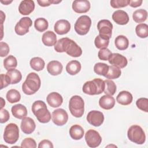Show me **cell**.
Here are the masks:
<instances>
[{
    "mask_svg": "<svg viewBox=\"0 0 148 148\" xmlns=\"http://www.w3.org/2000/svg\"><path fill=\"white\" fill-rule=\"evenodd\" d=\"M41 84L39 76L35 72L29 73L22 84V90L27 95H32L37 92Z\"/></svg>",
    "mask_w": 148,
    "mask_h": 148,
    "instance_id": "cell-1",
    "label": "cell"
},
{
    "mask_svg": "<svg viewBox=\"0 0 148 148\" xmlns=\"http://www.w3.org/2000/svg\"><path fill=\"white\" fill-rule=\"evenodd\" d=\"M32 111L40 123H47L51 120V114L42 101H35L32 105Z\"/></svg>",
    "mask_w": 148,
    "mask_h": 148,
    "instance_id": "cell-2",
    "label": "cell"
},
{
    "mask_svg": "<svg viewBox=\"0 0 148 148\" xmlns=\"http://www.w3.org/2000/svg\"><path fill=\"white\" fill-rule=\"evenodd\" d=\"M105 88V82L101 79L95 78L92 80L86 82L83 86L82 90L86 94L94 95L101 94Z\"/></svg>",
    "mask_w": 148,
    "mask_h": 148,
    "instance_id": "cell-3",
    "label": "cell"
},
{
    "mask_svg": "<svg viewBox=\"0 0 148 148\" xmlns=\"http://www.w3.org/2000/svg\"><path fill=\"white\" fill-rule=\"evenodd\" d=\"M69 109L71 113L75 117H81L84 111V102L79 95L72 97L69 102Z\"/></svg>",
    "mask_w": 148,
    "mask_h": 148,
    "instance_id": "cell-4",
    "label": "cell"
},
{
    "mask_svg": "<svg viewBox=\"0 0 148 148\" xmlns=\"http://www.w3.org/2000/svg\"><path fill=\"white\" fill-rule=\"evenodd\" d=\"M127 136L131 142L138 145L143 144L146 140V135L143 130L138 125H133L129 128Z\"/></svg>",
    "mask_w": 148,
    "mask_h": 148,
    "instance_id": "cell-5",
    "label": "cell"
},
{
    "mask_svg": "<svg viewBox=\"0 0 148 148\" xmlns=\"http://www.w3.org/2000/svg\"><path fill=\"white\" fill-rule=\"evenodd\" d=\"M19 130L18 126L14 123L8 124L4 130L3 139L8 144H14L18 139Z\"/></svg>",
    "mask_w": 148,
    "mask_h": 148,
    "instance_id": "cell-6",
    "label": "cell"
},
{
    "mask_svg": "<svg viewBox=\"0 0 148 148\" xmlns=\"http://www.w3.org/2000/svg\"><path fill=\"white\" fill-rule=\"evenodd\" d=\"M91 25V20L86 15L79 17L75 23V30L80 35H86L90 30Z\"/></svg>",
    "mask_w": 148,
    "mask_h": 148,
    "instance_id": "cell-7",
    "label": "cell"
},
{
    "mask_svg": "<svg viewBox=\"0 0 148 148\" xmlns=\"http://www.w3.org/2000/svg\"><path fill=\"white\" fill-rule=\"evenodd\" d=\"M85 140L89 147L94 148L99 146L102 141V138L97 131L89 130L85 134Z\"/></svg>",
    "mask_w": 148,
    "mask_h": 148,
    "instance_id": "cell-8",
    "label": "cell"
},
{
    "mask_svg": "<svg viewBox=\"0 0 148 148\" xmlns=\"http://www.w3.org/2000/svg\"><path fill=\"white\" fill-rule=\"evenodd\" d=\"M53 122L58 126L65 125L68 120L67 112L63 109H57L54 110L51 114Z\"/></svg>",
    "mask_w": 148,
    "mask_h": 148,
    "instance_id": "cell-9",
    "label": "cell"
},
{
    "mask_svg": "<svg viewBox=\"0 0 148 148\" xmlns=\"http://www.w3.org/2000/svg\"><path fill=\"white\" fill-rule=\"evenodd\" d=\"M32 24V21L29 17H23L16 24L14 28L15 32L18 35H24L28 32L29 28Z\"/></svg>",
    "mask_w": 148,
    "mask_h": 148,
    "instance_id": "cell-10",
    "label": "cell"
},
{
    "mask_svg": "<svg viewBox=\"0 0 148 148\" xmlns=\"http://www.w3.org/2000/svg\"><path fill=\"white\" fill-rule=\"evenodd\" d=\"M86 119L88 123L94 127H99L103 123L104 116L101 112L91 110L87 114Z\"/></svg>",
    "mask_w": 148,
    "mask_h": 148,
    "instance_id": "cell-11",
    "label": "cell"
},
{
    "mask_svg": "<svg viewBox=\"0 0 148 148\" xmlns=\"http://www.w3.org/2000/svg\"><path fill=\"white\" fill-rule=\"evenodd\" d=\"M97 29L99 31V35L106 36L109 39L112 36L113 25L108 20H101L97 24Z\"/></svg>",
    "mask_w": 148,
    "mask_h": 148,
    "instance_id": "cell-12",
    "label": "cell"
},
{
    "mask_svg": "<svg viewBox=\"0 0 148 148\" xmlns=\"http://www.w3.org/2000/svg\"><path fill=\"white\" fill-rule=\"evenodd\" d=\"M108 61L111 65L119 68H123L125 67L128 63L126 57L119 53H112Z\"/></svg>",
    "mask_w": 148,
    "mask_h": 148,
    "instance_id": "cell-13",
    "label": "cell"
},
{
    "mask_svg": "<svg viewBox=\"0 0 148 148\" xmlns=\"http://www.w3.org/2000/svg\"><path fill=\"white\" fill-rule=\"evenodd\" d=\"M72 9L77 13H86L90 9V3L87 0H76L72 3Z\"/></svg>",
    "mask_w": 148,
    "mask_h": 148,
    "instance_id": "cell-14",
    "label": "cell"
},
{
    "mask_svg": "<svg viewBox=\"0 0 148 148\" xmlns=\"http://www.w3.org/2000/svg\"><path fill=\"white\" fill-rule=\"evenodd\" d=\"M20 127L24 134H30L35 130L36 125L32 119L29 117H25L22 119Z\"/></svg>",
    "mask_w": 148,
    "mask_h": 148,
    "instance_id": "cell-15",
    "label": "cell"
},
{
    "mask_svg": "<svg viewBox=\"0 0 148 148\" xmlns=\"http://www.w3.org/2000/svg\"><path fill=\"white\" fill-rule=\"evenodd\" d=\"M54 29L57 34L64 35L70 31L71 24L66 20H59L55 23Z\"/></svg>",
    "mask_w": 148,
    "mask_h": 148,
    "instance_id": "cell-16",
    "label": "cell"
},
{
    "mask_svg": "<svg viewBox=\"0 0 148 148\" xmlns=\"http://www.w3.org/2000/svg\"><path fill=\"white\" fill-rule=\"evenodd\" d=\"M35 9V3L32 0L22 1L18 6V11L21 14L28 15Z\"/></svg>",
    "mask_w": 148,
    "mask_h": 148,
    "instance_id": "cell-17",
    "label": "cell"
},
{
    "mask_svg": "<svg viewBox=\"0 0 148 148\" xmlns=\"http://www.w3.org/2000/svg\"><path fill=\"white\" fill-rule=\"evenodd\" d=\"M113 21L119 25H125L129 21V16L127 12L123 10H117L112 14Z\"/></svg>",
    "mask_w": 148,
    "mask_h": 148,
    "instance_id": "cell-18",
    "label": "cell"
},
{
    "mask_svg": "<svg viewBox=\"0 0 148 148\" xmlns=\"http://www.w3.org/2000/svg\"><path fill=\"white\" fill-rule=\"evenodd\" d=\"M65 52L71 57H78L82 55V50L74 40L71 39L66 48Z\"/></svg>",
    "mask_w": 148,
    "mask_h": 148,
    "instance_id": "cell-19",
    "label": "cell"
},
{
    "mask_svg": "<svg viewBox=\"0 0 148 148\" xmlns=\"http://www.w3.org/2000/svg\"><path fill=\"white\" fill-rule=\"evenodd\" d=\"M48 104L53 108H57L60 106L63 102L62 96L57 92H52L48 94L46 98Z\"/></svg>",
    "mask_w": 148,
    "mask_h": 148,
    "instance_id": "cell-20",
    "label": "cell"
},
{
    "mask_svg": "<svg viewBox=\"0 0 148 148\" xmlns=\"http://www.w3.org/2000/svg\"><path fill=\"white\" fill-rule=\"evenodd\" d=\"M62 65L58 61H51L49 62L47 65V70L48 72L53 75L57 76L60 75L62 71Z\"/></svg>",
    "mask_w": 148,
    "mask_h": 148,
    "instance_id": "cell-21",
    "label": "cell"
},
{
    "mask_svg": "<svg viewBox=\"0 0 148 148\" xmlns=\"http://www.w3.org/2000/svg\"><path fill=\"white\" fill-rule=\"evenodd\" d=\"M99 105L102 109L109 110L114 107L115 105V99L111 95H105L100 98L99 100Z\"/></svg>",
    "mask_w": 148,
    "mask_h": 148,
    "instance_id": "cell-22",
    "label": "cell"
},
{
    "mask_svg": "<svg viewBox=\"0 0 148 148\" xmlns=\"http://www.w3.org/2000/svg\"><path fill=\"white\" fill-rule=\"evenodd\" d=\"M43 43L46 46H53L57 43V36L54 32L48 31L45 32L42 38Z\"/></svg>",
    "mask_w": 148,
    "mask_h": 148,
    "instance_id": "cell-23",
    "label": "cell"
},
{
    "mask_svg": "<svg viewBox=\"0 0 148 148\" xmlns=\"http://www.w3.org/2000/svg\"><path fill=\"white\" fill-rule=\"evenodd\" d=\"M133 99L132 94L127 91H122L116 97L117 102L122 105H128L131 103Z\"/></svg>",
    "mask_w": 148,
    "mask_h": 148,
    "instance_id": "cell-24",
    "label": "cell"
},
{
    "mask_svg": "<svg viewBox=\"0 0 148 148\" xmlns=\"http://www.w3.org/2000/svg\"><path fill=\"white\" fill-rule=\"evenodd\" d=\"M11 110L13 116L18 119H23L27 115V108L22 104H17L13 106Z\"/></svg>",
    "mask_w": 148,
    "mask_h": 148,
    "instance_id": "cell-25",
    "label": "cell"
},
{
    "mask_svg": "<svg viewBox=\"0 0 148 148\" xmlns=\"http://www.w3.org/2000/svg\"><path fill=\"white\" fill-rule=\"evenodd\" d=\"M81 70V64L77 60L69 61L66 66V72L71 75H75L78 73Z\"/></svg>",
    "mask_w": 148,
    "mask_h": 148,
    "instance_id": "cell-26",
    "label": "cell"
},
{
    "mask_svg": "<svg viewBox=\"0 0 148 148\" xmlns=\"http://www.w3.org/2000/svg\"><path fill=\"white\" fill-rule=\"evenodd\" d=\"M69 135L73 139L79 140L84 135V130L79 125H73L69 129Z\"/></svg>",
    "mask_w": 148,
    "mask_h": 148,
    "instance_id": "cell-27",
    "label": "cell"
},
{
    "mask_svg": "<svg viewBox=\"0 0 148 148\" xmlns=\"http://www.w3.org/2000/svg\"><path fill=\"white\" fill-rule=\"evenodd\" d=\"M115 46L120 50L127 49L129 46V41L127 38L124 35H119L114 40Z\"/></svg>",
    "mask_w": 148,
    "mask_h": 148,
    "instance_id": "cell-28",
    "label": "cell"
},
{
    "mask_svg": "<svg viewBox=\"0 0 148 148\" xmlns=\"http://www.w3.org/2000/svg\"><path fill=\"white\" fill-rule=\"evenodd\" d=\"M6 75L10 79V84H12L18 83L22 79V75L21 72L16 69H12L8 71Z\"/></svg>",
    "mask_w": 148,
    "mask_h": 148,
    "instance_id": "cell-29",
    "label": "cell"
},
{
    "mask_svg": "<svg viewBox=\"0 0 148 148\" xmlns=\"http://www.w3.org/2000/svg\"><path fill=\"white\" fill-rule=\"evenodd\" d=\"M147 17V12L146 10L140 9L135 10L132 14V18L135 22L140 23L145 21Z\"/></svg>",
    "mask_w": 148,
    "mask_h": 148,
    "instance_id": "cell-30",
    "label": "cell"
},
{
    "mask_svg": "<svg viewBox=\"0 0 148 148\" xmlns=\"http://www.w3.org/2000/svg\"><path fill=\"white\" fill-rule=\"evenodd\" d=\"M31 68L36 71H40L45 68V63L44 60L40 57H34L29 62Z\"/></svg>",
    "mask_w": 148,
    "mask_h": 148,
    "instance_id": "cell-31",
    "label": "cell"
},
{
    "mask_svg": "<svg viewBox=\"0 0 148 148\" xmlns=\"http://www.w3.org/2000/svg\"><path fill=\"white\" fill-rule=\"evenodd\" d=\"M121 73V72L120 68L113 65H110L109 66L108 72L105 77L109 80L115 79L119 78L120 76Z\"/></svg>",
    "mask_w": 148,
    "mask_h": 148,
    "instance_id": "cell-32",
    "label": "cell"
},
{
    "mask_svg": "<svg viewBox=\"0 0 148 148\" xmlns=\"http://www.w3.org/2000/svg\"><path fill=\"white\" fill-rule=\"evenodd\" d=\"M105 88L103 90L104 93L108 95H113L116 91V86L113 81L112 80L107 79L104 80Z\"/></svg>",
    "mask_w": 148,
    "mask_h": 148,
    "instance_id": "cell-33",
    "label": "cell"
},
{
    "mask_svg": "<svg viewBox=\"0 0 148 148\" xmlns=\"http://www.w3.org/2000/svg\"><path fill=\"white\" fill-rule=\"evenodd\" d=\"M34 27L38 31L42 32L48 28L49 23L46 19L40 17L35 20L34 22Z\"/></svg>",
    "mask_w": 148,
    "mask_h": 148,
    "instance_id": "cell-34",
    "label": "cell"
},
{
    "mask_svg": "<svg viewBox=\"0 0 148 148\" xmlns=\"http://www.w3.org/2000/svg\"><path fill=\"white\" fill-rule=\"evenodd\" d=\"M17 65V61L15 57L12 55H9L3 60L4 68L7 70L9 71L12 69L16 68Z\"/></svg>",
    "mask_w": 148,
    "mask_h": 148,
    "instance_id": "cell-35",
    "label": "cell"
},
{
    "mask_svg": "<svg viewBox=\"0 0 148 148\" xmlns=\"http://www.w3.org/2000/svg\"><path fill=\"white\" fill-rule=\"evenodd\" d=\"M109 39L108 37L98 35L96 36L94 40L95 46L98 49L107 47L109 43Z\"/></svg>",
    "mask_w": 148,
    "mask_h": 148,
    "instance_id": "cell-36",
    "label": "cell"
},
{
    "mask_svg": "<svg viewBox=\"0 0 148 148\" xmlns=\"http://www.w3.org/2000/svg\"><path fill=\"white\" fill-rule=\"evenodd\" d=\"M70 39L68 38H63L59 39L54 45V50L58 53L65 52L66 47Z\"/></svg>",
    "mask_w": 148,
    "mask_h": 148,
    "instance_id": "cell-37",
    "label": "cell"
},
{
    "mask_svg": "<svg viewBox=\"0 0 148 148\" xmlns=\"http://www.w3.org/2000/svg\"><path fill=\"white\" fill-rule=\"evenodd\" d=\"M6 99L11 103L18 102L21 99L20 92L16 89H11L9 90L6 94Z\"/></svg>",
    "mask_w": 148,
    "mask_h": 148,
    "instance_id": "cell-38",
    "label": "cell"
},
{
    "mask_svg": "<svg viewBox=\"0 0 148 148\" xmlns=\"http://www.w3.org/2000/svg\"><path fill=\"white\" fill-rule=\"evenodd\" d=\"M135 32L139 38H146L148 36V25L144 23L139 24L136 27Z\"/></svg>",
    "mask_w": 148,
    "mask_h": 148,
    "instance_id": "cell-39",
    "label": "cell"
},
{
    "mask_svg": "<svg viewBox=\"0 0 148 148\" xmlns=\"http://www.w3.org/2000/svg\"><path fill=\"white\" fill-rule=\"evenodd\" d=\"M109 65L102 62L96 63L94 66V71L95 73L99 75H102L103 76H105L107 73Z\"/></svg>",
    "mask_w": 148,
    "mask_h": 148,
    "instance_id": "cell-40",
    "label": "cell"
},
{
    "mask_svg": "<svg viewBox=\"0 0 148 148\" xmlns=\"http://www.w3.org/2000/svg\"><path fill=\"white\" fill-rule=\"evenodd\" d=\"M136 106L140 110L145 112H148V99L146 98H139L136 102Z\"/></svg>",
    "mask_w": 148,
    "mask_h": 148,
    "instance_id": "cell-41",
    "label": "cell"
},
{
    "mask_svg": "<svg viewBox=\"0 0 148 148\" xmlns=\"http://www.w3.org/2000/svg\"><path fill=\"white\" fill-rule=\"evenodd\" d=\"M110 3L112 8L119 9L129 5L130 0H112Z\"/></svg>",
    "mask_w": 148,
    "mask_h": 148,
    "instance_id": "cell-42",
    "label": "cell"
},
{
    "mask_svg": "<svg viewBox=\"0 0 148 148\" xmlns=\"http://www.w3.org/2000/svg\"><path fill=\"white\" fill-rule=\"evenodd\" d=\"M112 54V53L109 49H108L107 47H105L100 49V50L98 51V58L100 60L107 61L109 60Z\"/></svg>",
    "mask_w": 148,
    "mask_h": 148,
    "instance_id": "cell-43",
    "label": "cell"
},
{
    "mask_svg": "<svg viewBox=\"0 0 148 148\" xmlns=\"http://www.w3.org/2000/svg\"><path fill=\"white\" fill-rule=\"evenodd\" d=\"M21 147L36 148V143L34 139L31 138H26L22 141L21 143Z\"/></svg>",
    "mask_w": 148,
    "mask_h": 148,
    "instance_id": "cell-44",
    "label": "cell"
},
{
    "mask_svg": "<svg viewBox=\"0 0 148 148\" xmlns=\"http://www.w3.org/2000/svg\"><path fill=\"white\" fill-rule=\"evenodd\" d=\"M10 51L9 45L3 42H0V56L3 57L6 56Z\"/></svg>",
    "mask_w": 148,
    "mask_h": 148,
    "instance_id": "cell-45",
    "label": "cell"
},
{
    "mask_svg": "<svg viewBox=\"0 0 148 148\" xmlns=\"http://www.w3.org/2000/svg\"><path fill=\"white\" fill-rule=\"evenodd\" d=\"M0 115H1V120L0 122L1 123H5L6 121H8L10 118V114L9 112L5 109H1L0 112Z\"/></svg>",
    "mask_w": 148,
    "mask_h": 148,
    "instance_id": "cell-46",
    "label": "cell"
},
{
    "mask_svg": "<svg viewBox=\"0 0 148 148\" xmlns=\"http://www.w3.org/2000/svg\"><path fill=\"white\" fill-rule=\"evenodd\" d=\"M1 89H3V88L7 87L9 84H10V79L6 74L1 75Z\"/></svg>",
    "mask_w": 148,
    "mask_h": 148,
    "instance_id": "cell-47",
    "label": "cell"
},
{
    "mask_svg": "<svg viewBox=\"0 0 148 148\" xmlns=\"http://www.w3.org/2000/svg\"><path fill=\"white\" fill-rule=\"evenodd\" d=\"M61 1H54V0H38L37 2L38 4L42 7L49 6L52 3H58L61 2Z\"/></svg>",
    "mask_w": 148,
    "mask_h": 148,
    "instance_id": "cell-48",
    "label": "cell"
},
{
    "mask_svg": "<svg viewBox=\"0 0 148 148\" xmlns=\"http://www.w3.org/2000/svg\"><path fill=\"white\" fill-rule=\"evenodd\" d=\"M53 143L49 140L45 139L40 142L38 145L39 148H46V147H50V148H53Z\"/></svg>",
    "mask_w": 148,
    "mask_h": 148,
    "instance_id": "cell-49",
    "label": "cell"
},
{
    "mask_svg": "<svg viewBox=\"0 0 148 148\" xmlns=\"http://www.w3.org/2000/svg\"><path fill=\"white\" fill-rule=\"evenodd\" d=\"M143 1L142 0H134V1H131L130 0V3L129 5L132 8H137L140 6Z\"/></svg>",
    "mask_w": 148,
    "mask_h": 148,
    "instance_id": "cell-50",
    "label": "cell"
},
{
    "mask_svg": "<svg viewBox=\"0 0 148 148\" xmlns=\"http://www.w3.org/2000/svg\"><path fill=\"white\" fill-rule=\"evenodd\" d=\"M1 2L2 3L5 4V5H8V4H9V3H12V1H1Z\"/></svg>",
    "mask_w": 148,
    "mask_h": 148,
    "instance_id": "cell-51",
    "label": "cell"
},
{
    "mask_svg": "<svg viewBox=\"0 0 148 148\" xmlns=\"http://www.w3.org/2000/svg\"><path fill=\"white\" fill-rule=\"evenodd\" d=\"M1 16H2H2H3L4 17H5V14H3V13L2 11H1ZM1 18H2V21H1V22H2V23H3V21L4 19H5V18H3L2 17H1Z\"/></svg>",
    "mask_w": 148,
    "mask_h": 148,
    "instance_id": "cell-52",
    "label": "cell"
},
{
    "mask_svg": "<svg viewBox=\"0 0 148 148\" xmlns=\"http://www.w3.org/2000/svg\"><path fill=\"white\" fill-rule=\"evenodd\" d=\"M1 99L2 100V103H4V105H5V101H3V99L2 98H1ZM1 107V109H2V108L3 107V105H2Z\"/></svg>",
    "mask_w": 148,
    "mask_h": 148,
    "instance_id": "cell-53",
    "label": "cell"
}]
</instances>
